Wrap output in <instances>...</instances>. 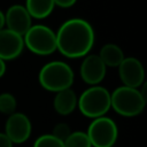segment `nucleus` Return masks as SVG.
<instances>
[{
    "mask_svg": "<svg viewBox=\"0 0 147 147\" xmlns=\"http://www.w3.org/2000/svg\"><path fill=\"white\" fill-rule=\"evenodd\" d=\"M56 49L70 59L86 56L94 44V30L83 18H70L57 30Z\"/></svg>",
    "mask_w": 147,
    "mask_h": 147,
    "instance_id": "obj_1",
    "label": "nucleus"
},
{
    "mask_svg": "<svg viewBox=\"0 0 147 147\" xmlns=\"http://www.w3.org/2000/svg\"><path fill=\"white\" fill-rule=\"evenodd\" d=\"M74 71L69 64L62 61L46 63L39 71L40 85L51 92H60L70 88L74 83Z\"/></svg>",
    "mask_w": 147,
    "mask_h": 147,
    "instance_id": "obj_2",
    "label": "nucleus"
},
{
    "mask_svg": "<svg viewBox=\"0 0 147 147\" xmlns=\"http://www.w3.org/2000/svg\"><path fill=\"white\" fill-rule=\"evenodd\" d=\"M146 98L138 88L127 86H119L110 94V107L125 117H133L139 115L145 107Z\"/></svg>",
    "mask_w": 147,
    "mask_h": 147,
    "instance_id": "obj_3",
    "label": "nucleus"
},
{
    "mask_svg": "<svg viewBox=\"0 0 147 147\" xmlns=\"http://www.w3.org/2000/svg\"><path fill=\"white\" fill-rule=\"evenodd\" d=\"M77 106L86 117H102L110 109V93L107 88L94 85L82 93L77 100Z\"/></svg>",
    "mask_w": 147,
    "mask_h": 147,
    "instance_id": "obj_4",
    "label": "nucleus"
},
{
    "mask_svg": "<svg viewBox=\"0 0 147 147\" xmlns=\"http://www.w3.org/2000/svg\"><path fill=\"white\" fill-rule=\"evenodd\" d=\"M23 41L24 46L37 55H49L56 51V34L46 25H31L23 36Z\"/></svg>",
    "mask_w": 147,
    "mask_h": 147,
    "instance_id": "obj_5",
    "label": "nucleus"
},
{
    "mask_svg": "<svg viewBox=\"0 0 147 147\" xmlns=\"http://www.w3.org/2000/svg\"><path fill=\"white\" fill-rule=\"evenodd\" d=\"M90 142L94 147H111L117 139V126L109 117H98L90 124L86 132Z\"/></svg>",
    "mask_w": 147,
    "mask_h": 147,
    "instance_id": "obj_6",
    "label": "nucleus"
},
{
    "mask_svg": "<svg viewBox=\"0 0 147 147\" xmlns=\"http://www.w3.org/2000/svg\"><path fill=\"white\" fill-rule=\"evenodd\" d=\"M5 129V134L13 144H22L26 141L32 130L30 119L22 113H14L9 115Z\"/></svg>",
    "mask_w": 147,
    "mask_h": 147,
    "instance_id": "obj_7",
    "label": "nucleus"
},
{
    "mask_svg": "<svg viewBox=\"0 0 147 147\" xmlns=\"http://www.w3.org/2000/svg\"><path fill=\"white\" fill-rule=\"evenodd\" d=\"M118 75L124 86L138 88L145 79V71L141 62L136 57H124L118 65Z\"/></svg>",
    "mask_w": 147,
    "mask_h": 147,
    "instance_id": "obj_8",
    "label": "nucleus"
},
{
    "mask_svg": "<svg viewBox=\"0 0 147 147\" xmlns=\"http://www.w3.org/2000/svg\"><path fill=\"white\" fill-rule=\"evenodd\" d=\"M31 20L32 18L25 7L21 5L10 6L5 14V23L7 29L22 37L31 28Z\"/></svg>",
    "mask_w": 147,
    "mask_h": 147,
    "instance_id": "obj_9",
    "label": "nucleus"
},
{
    "mask_svg": "<svg viewBox=\"0 0 147 147\" xmlns=\"http://www.w3.org/2000/svg\"><path fill=\"white\" fill-rule=\"evenodd\" d=\"M106 75V65L99 55H86L80 65V77L88 85H98Z\"/></svg>",
    "mask_w": 147,
    "mask_h": 147,
    "instance_id": "obj_10",
    "label": "nucleus"
},
{
    "mask_svg": "<svg viewBox=\"0 0 147 147\" xmlns=\"http://www.w3.org/2000/svg\"><path fill=\"white\" fill-rule=\"evenodd\" d=\"M24 47L23 37L8 30L2 29L0 31V59L13 60L20 56Z\"/></svg>",
    "mask_w": 147,
    "mask_h": 147,
    "instance_id": "obj_11",
    "label": "nucleus"
},
{
    "mask_svg": "<svg viewBox=\"0 0 147 147\" xmlns=\"http://www.w3.org/2000/svg\"><path fill=\"white\" fill-rule=\"evenodd\" d=\"M77 100L78 99L76 96L75 91H72L71 88L60 91L56 93L53 101L54 109L60 115H63V116L69 115L77 107Z\"/></svg>",
    "mask_w": 147,
    "mask_h": 147,
    "instance_id": "obj_12",
    "label": "nucleus"
},
{
    "mask_svg": "<svg viewBox=\"0 0 147 147\" xmlns=\"http://www.w3.org/2000/svg\"><path fill=\"white\" fill-rule=\"evenodd\" d=\"M54 1L53 0H26L25 1V9L30 14L31 18H46L51 15L54 9Z\"/></svg>",
    "mask_w": 147,
    "mask_h": 147,
    "instance_id": "obj_13",
    "label": "nucleus"
},
{
    "mask_svg": "<svg viewBox=\"0 0 147 147\" xmlns=\"http://www.w3.org/2000/svg\"><path fill=\"white\" fill-rule=\"evenodd\" d=\"M99 57L106 67H118L124 60V54L119 46L115 44H106L100 49Z\"/></svg>",
    "mask_w": 147,
    "mask_h": 147,
    "instance_id": "obj_14",
    "label": "nucleus"
},
{
    "mask_svg": "<svg viewBox=\"0 0 147 147\" xmlns=\"http://www.w3.org/2000/svg\"><path fill=\"white\" fill-rule=\"evenodd\" d=\"M63 144L64 147H92L87 134L82 131L71 132Z\"/></svg>",
    "mask_w": 147,
    "mask_h": 147,
    "instance_id": "obj_15",
    "label": "nucleus"
},
{
    "mask_svg": "<svg viewBox=\"0 0 147 147\" xmlns=\"http://www.w3.org/2000/svg\"><path fill=\"white\" fill-rule=\"evenodd\" d=\"M16 110V99L10 93L0 94V113L11 115Z\"/></svg>",
    "mask_w": 147,
    "mask_h": 147,
    "instance_id": "obj_16",
    "label": "nucleus"
},
{
    "mask_svg": "<svg viewBox=\"0 0 147 147\" xmlns=\"http://www.w3.org/2000/svg\"><path fill=\"white\" fill-rule=\"evenodd\" d=\"M33 147H64V144L52 134H42L34 141Z\"/></svg>",
    "mask_w": 147,
    "mask_h": 147,
    "instance_id": "obj_17",
    "label": "nucleus"
},
{
    "mask_svg": "<svg viewBox=\"0 0 147 147\" xmlns=\"http://www.w3.org/2000/svg\"><path fill=\"white\" fill-rule=\"evenodd\" d=\"M70 133H71V131H70V127L68 126V124H65V123H59V124H56L54 126L52 136H54L56 139H59L62 142H64L65 139L70 136Z\"/></svg>",
    "mask_w": 147,
    "mask_h": 147,
    "instance_id": "obj_18",
    "label": "nucleus"
},
{
    "mask_svg": "<svg viewBox=\"0 0 147 147\" xmlns=\"http://www.w3.org/2000/svg\"><path fill=\"white\" fill-rule=\"evenodd\" d=\"M55 6H59L61 8H69L76 3L77 0H53Z\"/></svg>",
    "mask_w": 147,
    "mask_h": 147,
    "instance_id": "obj_19",
    "label": "nucleus"
},
{
    "mask_svg": "<svg viewBox=\"0 0 147 147\" xmlns=\"http://www.w3.org/2000/svg\"><path fill=\"white\" fill-rule=\"evenodd\" d=\"M0 147H13V142L5 133H0Z\"/></svg>",
    "mask_w": 147,
    "mask_h": 147,
    "instance_id": "obj_20",
    "label": "nucleus"
},
{
    "mask_svg": "<svg viewBox=\"0 0 147 147\" xmlns=\"http://www.w3.org/2000/svg\"><path fill=\"white\" fill-rule=\"evenodd\" d=\"M5 72H6V63L3 60L0 59V78L3 76Z\"/></svg>",
    "mask_w": 147,
    "mask_h": 147,
    "instance_id": "obj_21",
    "label": "nucleus"
},
{
    "mask_svg": "<svg viewBox=\"0 0 147 147\" xmlns=\"http://www.w3.org/2000/svg\"><path fill=\"white\" fill-rule=\"evenodd\" d=\"M5 25H6V23H5V14L0 10V31L3 29Z\"/></svg>",
    "mask_w": 147,
    "mask_h": 147,
    "instance_id": "obj_22",
    "label": "nucleus"
},
{
    "mask_svg": "<svg viewBox=\"0 0 147 147\" xmlns=\"http://www.w3.org/2000/svg\"><path fill=\"white\" fill-rule=\"evenodd\" d=\"M111 147H114V146H111Z\"/></svg>",
    "mask_w": 147,
    "mask_h": 147,
    "instance_id": "obj_23",
    "label": "nucleus"
}]
</instances>
